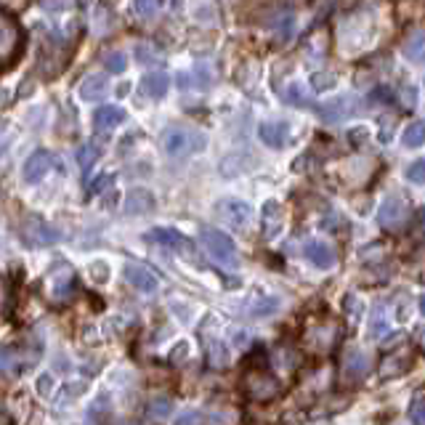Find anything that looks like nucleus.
<instances>
[{
	"instance_id": "9d476101",
	"label": "nucleus",
	"mask_w": 425,
	"mask_h": 425,
	"mask_svg": "<svg viewBox=\"0 0 425 425\" xmlns=\"http://www.w3.org/2000/svg\"><path fill=\"white\" fill-rule=\"evenodd\" d=\"M54 165H56V157H54L51 152H45V149H38L35 154L27 157L24 168H21V176H24V181L27 183H41L43 179L51 173Z\"/></svg>"
},
{
	"instance_id": "473e14b6",
	"label": "nucleus",
	"mask_w": 425,
	"mask_h": 425,
	"mask_svg": "<svg viewBox=\"0 0 425 425\" xmlns=\"http://www.w3.org/2000/svg\"><path fill=\"white\" fill-rule=\"evenodd\" d=\"M279 308V298H261V301H255V303H250V317H271L274 311Z\"/></svg>"
},
{
	"instance_id": "79ce46f5",
	"label": "nucleus",
	"mask_w": 425,
	"mask_h": 425,
	"mask_svg": "<svg viewBox=\"0 0 425 425\" xmlns=\"http://www.w3.org/2000/svg\"><path fill=\"white\" fill-rule=\"evenodd\" d=\"M136 59L141 64H154V61H160V51H154L152 45H139L136 48Z\"/></svg>"
},
{
	"instance_id": "b1692460",
	"label": "nucleus",
	"mask_w": 425,
	"mask_h": 425,
	"mask_svg": "<svg viewBox=\"0 0 425 425\" xmlns=\"http://www.w3.org/2000/svg\"><path fill=\"white\" fill-rule=\"evenodd\" d=\"M391 335V322H388V314H385L383 306H375L372 317H369V338L372 341H385Z\"/></svg>"
},
{
	"instance_id": "aec40b11",
	"label": "nucleus",
	"mask_w": 425,
	"mask_h": 425,
	"mask_svg": "<svg viewBox=\"0 0 425 425\" xmlns=\"http://www.w3.org/2000/svg\"><path fill=\"white\" fill-rule=\"evenodd\" d=\"M109 93V78L106 75H88L80 82V96L85 102H99Z\"/></svg>"
},
{
	"instance_id": "8fccbe9b",
	"label": "nucleus",
	"mask_w": 425,
	"mask_h": 425,
	"mask_svg": "<svg viewBox=\"0 0 425 425\" xmlns=\"http://www.w3.org/2000/svg\"><path fill=\"white\" fill-rule=\"evenodd\" d=\"M8 102V93H5V91H3V88H0V106H3V104Z\"/></svg>"
},
{
	"instance_id": "5701e85b",
	"label": "nucleus",
	"mask_w": 425,
	"mask_h": 425,
	"mask_svg": "<svg viewBox=\"0 0 425 425\" xmlns=\"http://www.w3.org/2000/svg\"><path fill=\"white\" fill-rule=\"evenodd\" d=\"M369 367H372V362H369V356H367L365 351H354V354H348V359H345L343 372L348 378H354V380H362L367 372H369Z\"/></svg>"
},
{
	"instance_id": "6e6552de",
	"label": "nucleus",
	"mask_w": 425,
	"mask_h": 425,
	"mask_svg": "<svg viewBox=\"0 0 425 425\" xmlns=\"http://www.w3.org/2000/svg\"><path fill=\"white\" fill-rule=\"evenodd\" d=\"M21 234H24V242L32 244V247H45V244H54L61 240L59 229L45 223L41 216H27L24 226H21Z\"/></svg>"
},
{
	"instance_id": "c85d7f7f",
	"label": "nucleus",
	"mask_w": 425,
	"mask_h": 425,
	"mask_svg": "<svg viewBox=\"0 0 425 425\" xmlns=\"http://www.w3.org/2000/svg\"><path fill=\"white\" fill-rule=\"evenodd\" d=\"M282 102L290 104V106H306V104H308V91H306L303 82H290V85L284 88Z\"/></svg>"
},
{
	"instance_id": "393cba45",
	"label": "nucleus",
	"mask_w": 425,
	"mask_h": 425,
	"mask_svg": "<svg viewBox=\"0 0 425 425\" xmlns=\"http://www.w3.org/2000/svg\"><path fill=\"white\" fill-rule=\"evenodd\" d=\"M112 417V402L109 396L102 393L91 402V409H88V425H106V420Z\"/></svg>"
},
{
	"instance_id": "dca6fc26",
	"label": "nucleus",
	"mask_w": 425,
	"mask_h": 425,
	"mask_svg": "<svg viewBox=\"0 0 425 425\" xmlns=\"http://www.w3.org/2000/svg\"><path fill=\"white\" fill-rule=\"evenodd\" d=\"M154 194L149 192V189H133L128 197H125V205H122V210L128 213V216H143V213H152L154 210Z\"/></svg>"
},
{
	"instance_id": "7c9ffc66",
	"label": "nucleus",
	"mask_w": 425,
	"mask_h": 425,
	"mask_svg": "<svg viewBox=\"0 0 425 425\" xmlns=\"http://www.w3.org/2000/svg\"><path fill=\"white\" fill-rule=\"evenodd\" d=\"M69 282H72V268L59 266V268L51 274V287H54V295H64V292L69 290Z\"/></svg>"
},
{
	"instance_id": "20e7f679",
	"label": "nucleus",
	"mask_w": 425,
	"mask_h": 425,
	"mask_svg": "<svg viewBox=\"0 0 425 425\" xmlns=\"http://www.w3.org/2000/svg\"><path fill=\"white\" fill-rule=\"evenodd\" d=\"M21 41H24V35H21L19 21L8 11L0 8V69L16 61L21 51Z\"/></svg>"
},
{
	"instance_id": "4c0bfd02",
	"label": "nucleus",
	"mask_w": 425,
	"mask_h": 425,
	"mask_svg": "<svg viewBox=\"0 0 425 425\" xmlns=\"http://www.w3.org/2000/svg\"><path fill=\"white\" fill-rule=\"evenodd\" d=\"M157 8H160V0H133V11H136L139 16H143V19L154 16Z\"/></svg>"
},
{
	"instance_id": "f03ea898",
	"label": "nucleus",
	"mask_w": 425,
	"mask_h": 425,
	"mask_svg": "<svg viewBox=\"0 0 425 425\" xmlns=\"http://www.w3.org/2000/svg\"><path fill=\"white\" fill-rule=\"evenodd\" d=\"M200 242H203L205 253L223 268H237L240 266V253H237V244L234 240L221 231V229H213V226H205L200 231Z\"/></svg>"
},
{
	"instance_id": "a211bd4d",
	"label": "nucleus",
	"mask_w": 425,
	"mask_h": 425,
	"mask_svg": "<svg viewBox=\"0 0 425 425\" xmlns=\"http://www.w3.org/2000/svg\"><path fill=\"white\" fill-rule=\"evenodd\" d=\"M412 369V354L402 351V354H388L380 365V375L383 378H402Z\"/></svg>"
},
{
	"instance_id": "6ab92c4d",
	"label": "nucleus",
	"mask_w": 425,
	"mask_h": 425,
	"mask_svg": "<svg viewBox=\"0 0 425 425\" xmlns=\"http://www.w3.org/2000/svg\"><path fill=\"white\" fill-rule=\"evenodd\" d=\"M402 56L412 64H425V30H415L402 43Z\"/></svg>"
},
{
	"instance_id": "c03bdc74",
	"label": "nucleus",
	"mask_w": 425,
	"mask_h": 425,
	"mask_svg": "<svg viewBox=\"0 0 425 425\" xmlns=\"http://www.w3.org/2000/svg\"><path fill=\"white\" fill-rule=\"evenodd\" d=\"M367 139H369V130H367V128H354V130H348V141L356 143V146L365 143Z\"/></svg>"
},
{
	"instance_id": "0eeeda50",
	"label": "nucleus",
	"mask_w": 425,
	"mask_h": 425,
	"mask_svg": "<svg viewBox=\"0 0 425 425\" xmlns=\"http://www.w3.org/2000/svg\"><path fill=\"white\" fill-rule=\"evenodd\" d=\"M356 109H359V102H356L354 93H338V96H332V99H327L324 104H319L317 106V115L327 125H338V122L348 120L351 115H356Z\"/></svg>"
},
{
	"instance_id": "f704fd0d",
	"label": "nucleus",
	"mask_w": 425,
	"mask_h": 425,
	"mask_svg": "<svg viewBox=\"0 0 425 425\" xmlns=\"http://www.w3.org/2000/svg\"><path fill=\"white\" fill-rule=\"evenodd\" d=\"M205 423H210V420H207V415L200 412V409H183L181 415L173 420V425H205Z\"/></svg>"
},
{
	"instance_id": "ea45409f",
	"label": "nucleus",
	"mask_w": 425,
	"mask_h": 425,
	"mask_svg": "<svg viewBox=\"0 0 425 425\" xmlns=\"http://www.w3.org/2000/svg\"><path fill=\"white\" fill-rule=\"evenodd\" d=\"M409 420L415 425H425V396L415 399V402L409 404Z\"/></svg>"
},
{
	"instance_id": "7ed1b4c3",
	"label": "nucleus",
	"mask_w": 425,
	"mask_h": 425,
	"mask_svg": "<svg viewBox=\"0 0 425 425\" xmlns=\"http://www.w3.org/2000/svg\"><path fill=\"white\" fill-rule=\"evenodd\" d=\"M72 56V43L67 38H61L59 32H51L41 48V61H38V69L45 78H56L64 64Z\"/></svg>"
},
{
	"instance_id": "f8f14e48",
	"label": "nucleus",
	"mask_w": 425,
	"mask_h": 425,
	"mask_svg": "<svg viewBox=\"0 0 425 425\" xmlns=\"http://www.w3.org/2000/svg\"><path fill=\"white\" fill-rule=\"evenodd\" d=\"M258 136L268 149H284L290 141V122L284 120H268L258 125Z\"/></svg>"
},
{
	"instance_id": "4be33fe9",
	"label": "nucleus",
	"mask_w": 425,
	"mask_h": 425,
	"mask_svg": "<svg viewBox=\"0 0 425 425\" xmlns=\"http://www.w3.org/2000/svg\"><path fill=\"white\" fill-rule=\"evenodd\" d=\"M122 120H125V112H122L120 106H99V109L93 112V125H96L99 130H112V128H117Z\"/></svg>"
},
{
	"instance_id": "a18cd8bd",
	"label": "nucleus",
	"mask_w": 425,
	"mask_h": 425,
	"mask_svg": "<svg viewBox=\"0 0 425 425\" xmlns=\"http://www.w3.org/2000/svg\"><path fill=\"white\" fill-rule=\"evenodd\" d=\"M186 354H189V343L181 341V343L173 348V362H181V359H186Z\"/></svg>"
},
{
	"instance_id": "ddd939ff",
	"label": "nucleus",
	"mask_w": 425,
	"mask_h": 425,
	"mask_svg": "<svg viewBox=\"0 0 425 425\" xmlns=\"http://www.w3.org/2000/svg\"><path fill=\"white\" fill-rule=\"evenodd\" d=\"M125 282L130 284L133 290H139V292H154L157 287H160V279L141 264H125Z\"/></svg>"
},
{
	"instance_id": "c9c22d12",
	"label": "nucleus",
	"mask_w": 425,
	"mask_h": 425,
	"mask_svg": "<svg viewBox=\"0 0 425 425\" xmlns=\"http://www.w3.org/2000/svg\"><path fill=\"white\" fill-rule=\"evenodd\" d=\"M104 67L112 75H120V72H125V67H128V59H125V54H120V51H112V54L104 56Z\"/></svg>"
},
{
	"instance_id": "2f4dec72",
	"label": "nucleus",
	"mask_w": 425,
	"mask_h": 425,
	"mask_svg": "<svg viewBox=\"0 0 425 425\" xmlns=\"http://www.w3.org/2000/svg\"><path fill=\"white\" fill-rule=\"evenodd\" d=\"M335 85H338V75H335V72H324V69H319V72L311 75V88H314L317 93L332 91Z\"/></svg>"
},
{
	"instance_id": "c756f323",
	"label": "nucleus",
	"mask_w": 425,
	"mask_h": 425,
	"mask_svg": "<svg viewBox=\"0 0 425 425\" xmlns=\"http://www.w3.org/2000/svg\"><path fill=\"white\" fill-rule=\"evenodd\" d=\"M149 417L152 420H165V417H170L173 415V402L168 399V396H154L152 402H149Z\"/></svg>"
},
{
	"instance_id": "cd10ccee",
	"label": "nucleus",
	"mask_w": 425,
	"mask_h": 425,
	"mask_svg": "<svg viewBox=\"0 0 425 425\" xmlns=\"http://www.w3.org/2000/svg\"><path fill=\"white\" fill-rule=\"evenodd\" d=\"M99 154H102V146L96 141L82 143L80 149H78V165H80L82 170H91V168L99 162Z\"/></svg>"
},
{
	"instance_id": "bb28decb",
	"label": "nucleus",
	"mask_w": 425,
	"mask_h": 425,
	"mask_svg": "<svg viewBox=\"0 0 425 425\" xmlns=\"http://www.w3.org/2000/svg\"><path fill=\"white\" fill-rule=\"evenodd\" d=\"M264 216H266V237L271 240L282 229V207H279V203H266Z\"/></svg>"
},
{
	"instance_id": "a878e982",
	"label": "nucleus",
	"mask_w": 425,
	"mask_h": 425,
	"mask_svg": "<svg viewBox=\"0 0 425 425\" xmlns=\"http://www.w3.org/2000/svg\"><path fill=\"white\" fill-rule=\"evenodd\" d=\"M402 143L406 149H420L425 143V120H415L409 122L402 133Z\"/></svg>"
},
{
	"instance_id": "49530a36",
	"label": "nucleus",
	"mask_w": 425,
	"mask_h": 425,
	"mask_svg": "<svg viewBox=\"0 0 425 425\" xmlns=\"http://www.w3.org/2000/svg\"><path fill=\"white\" fill-rule=\"evenodd\" d=\"M391 99H393V93L388 88H378V93H372V102H391Z\"/></svg>"
},
{
	"instance_id": "58836bf2",
	"label": "nucleus",
	"mask_w": 425,
	"mask_h": 425,
	"mask_svg": "<svg viewBox=\"0 0 425 425\" xmlns=\"http://www.w3.org/2000/svg\"><path fill=\"white\" fill-rule=\"evenodd\" d=\"M35 388H38V393H41L43 399H48V396L54 393V388H56V380H54V375H48V372L38 375V383H35Z\"/></svg>"
},
{
	"instance_id": "39448f33",
	"label": "nucleus",
	"mask_w": 425,
	"mask_h": 425,
	"mask_svg": "<svg viewBox=\"0 0 425 425\" xmlns=\"http://www.w3.org/2000/svg\"><path fill=\"white\" fill-rule=\"evenodd\" d=\"M378 223L385 231H399L409 223V205L402 194H388L378 207Z\"/></svg>"
},
{
	"instance_id": "9b49d317",
	"label": "nucleus",
	"mask_w": 425,
	"mask_h": 425,
	"mask_svg": "<svg viewBox=\"0 0 425 425\" xmlns=\"http://www.w3.org/2000/svg\"><path fill=\"white\" fill-rule=\"evenodd\" d=\"M244 388H247V396H253V399H274L279 393V383L268 372H261V369L247 375Z\"/></svg>"
},
{
	"instance_id": "de8ad7c7",
	"label": "nucleus",
	"mask_w": 425,
	"mask_h": 425,
	"mask_svg": "<svg viewBox=\"0 0 425 425\" xmlns=\"http://www.w3.org/2000/svg\"><path fill=\"white\" fill-rule=\"evenodd\" d=\"M402 93H404V102H406V106H412V104H415V96H412V88H404Z\"/></svg>"
},
{
	"instance_id": "f257e3e1",
	"label": "nucleus",
	"mask_w": 425,
	"mask_h": 425,
	"mask_svg": "<svg viewBox=\"0 0 425 425\" xmlns=\"http://www.w3.org/2000/svg\"><path fill=\"white\" fill-rule=\"evenodd\" d=\"M207 146V136L197 128H186V125H170L162 133V152L173 160H183L194 152H203Z\"/></svg>"
},
{
	"instance_id": "37998d69",
	"label": "nucleus",
	"mask_w": 425,
	"mask_h": 425,
	"mask_svg": "<svg viewBox=\"0 0 425 425\" xmlns=\"http://www.w3.org/2000/svg\"><path fill=\"white\" fill-rule=\"evenodd\" d=\"M115 181V176H109V173H104V176H99L93 183H88V194H99L102 189H106L109 183Z\"/></svg>"
},
{
	"instance_id": "09e8293b",
	"label": "nucleus",
	"mask_w": 425,
	"mask_h": 425,
	"mask_svg": "<svg viewBox=\"0 0 425 425\" xmlns=\"http://www.w3.org/2000/svg\"><path fill=\"white\" fill-rule=\"evenodd\" d=\"M417 311H420V314L425 317V292L420 295V298H417Z\"/></svg>"
},
{
	"instance_id": "2eb2a0df",
	"label": "nucleus",
	"mask_w": 425,
	"mask_h": 425,
	"mask_svg": "<svg viewBox=\"0 0 425 425\" xmlns=\"http://www.w3.org/2000/svg\"><path fill=\"white\" fill-rule=\"evenodd\" d=\"M168 91H170V78H168V72H162V69H154V72H146L141 80V93L146 99H152V102H160L168 96Z\"/></svg>"
},
{
	"instance_id": "1a4fd4ad",
	"label": "nucleus",
	"mask_w": 425,
	"mask_h": 425,
	"mask_svg": "<svg viewBox=\"0 0 425 425\" xmlns=\"http://www.w3.org/2000/svg\"><path fill=\"white\" fill-rule=\"evenodd\" d=\"M146 242H157L168 250H173V253H179V255L194 258V242L176 229H152V231H146Z\"/></svg>"
},
{
	"instance_id": "e433bc0d",
	"label": "nucleus",
	"mask_w": 425,
	"mask_h": 425,
	"mask_svg": "<svg viewBox=\"0 0 425 425\" xmlns=\"http://www.w3.org/2000/svg\"><path fill=\"white\" fill-rule=\"evenodd\" d=\"M406 181L412 183H425V157H420V160L409 162L404 170Z\"/></svg>"
},
{
	"instance_id": "412c9836",
	"label": "nucleus",
	"mask_w": 425,
	"mask_h": 425,
	"mask_svg": "<svg viewBox=\"0 0 425 425\" xmlns=\"http://www.w3.org/2000/svg\"><path fill=\"white\" fill-rule=\"evenodd\" d=\"M268 30H271L274 35H279L282 41H290V38L295 35V14H292L290 8L277 11V14L268 19Z\"/></svg>"
},
{
	"instance_id": "a19ab883",
	"label": "nucleus",
	"mask_w": 425,
	"mask_h": 425,
	"mask_svg": "<svg viewBox=\"0 0 425 425\" xmlns=\"http://www.w3.org/2000/svg\"><path fill=\"white\" fill-rule=\"evenodd\" d=\"M229 362V354H226V345L223 343H210V365L223 367Z\"/></svg>"
},
{
	"instance_id": "72a5a7b5",
	"label": "nucleus",
	"mask_w": 425,
	"mask_h": 425,
	"mask_svg": "<svg viewBox=\"0 0 425 425\" xmlns=\"http://www.w3.org/2000/svg\"><path fill=\"white\" fill-rule=\"evenodd\" d=\"M88 277H91V282L96 284H106L109 282V277H112V268H109V264L106 261H91V266H88Z\"/></svg>"
},
{
	"instance_id": "f3484780",
	"label": "nucleus",
	"mask_w": 425,
	"mask_h": 425,
	"mask_svg": "<svg viewBox=\"0 0 425 425\" xmlns=\"http://www.w3.org/2000/svg\"><path fill=\"white\" fill-rule=\"evenodd\" d=\"M179 85L183 91H205L213 85V69L207 64H197L192 72H186L179 78Z\"/></svg>"
},
{
	"instance_id": "423d86ee",
	"label": "nucleus",
	"mask_w": 425,
	"mask_h": 425,
	"mask_svg": "<svg viewBox=\"0 0 425 425\" xmlns=\"http://www.w3.org/2000/svg\"><path fill=\"white\" fill-rule=\"evenodd\" d=\"M216 216L226 226L242 231V229H247L253 223V205L244 203V200H237V197H226V200L216 203Z\"/></svg>"
},
{
	"instance_id": "4468645a",
	"label": "nucleus",
	"mask_w": 425,
	"mask_h": 425,
	"mask_svg": "<svg viewBox=\"0 0 425 425\" xmlns=\"http://www.w3.org/2000/svg\"><path fill=\"white\" fill-rule=\"evenodd\" d=\"M303 255L308 258V264L322 268V271L335 266V250L324 242V240H308L303 244Z\"/></svg>"
}]
</instances>
